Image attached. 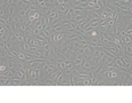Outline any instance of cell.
Segmentation results:
<instances>
[{
	"label": "cell",
	"mask_w": 132,
	"mask_h": 103,
	"mask_svg": "<svg viewBox=\"0 0 132 103\" xmlns=\"http://www.w3.org/2000/svg\"><path fill=\"white\" fill-rule=\"evenodd\" d=\"M12 21H13V23H15V24H17V23H22L24 20L18 15V14H16V15H14L13 17H12Z\"/></svg>",
	"instance_id": "7a4b0ae2"
},
{
	"label": "cell",
	"mask_w": 132,
	"mask_h": 103,
	"mask_svg": "<svg viewBox=\"0 0 132 103\" xmlns=\"http://www.w3.org/2000/svg\"><path fill=\"white\" fill-rule=\"evenodd\" d=\"M24 68H26V65H24L23 68H17V69L15 70V76L17 78H20V79H25V69H24Z\"/></svg>",
	"instance_id": "6da1fadb"
},
{
	"label": "cell",
	"mask_w": 132,
	"mask_h": 103,
	"mask_svg": "<svg viewBox=\"0 0 132 103\" xmlns=\"http://www.w3.org/2000/svg\"><path fill=\"white\" fill-rule=\"evenodd\" d=\"M17 60H21V61H28L26 55L24 54V53H22V52H18V54H17Z\"/></svg>",
	"instance_id": "277c9868"
},
{
	"label": "cell",
	"mask_w": 132,
	"mask_h": 103,
	"mask_svg": "<svg viewBox=\"0 0 132 103\" xmlns=\"http://www.w3.org/2000/svg\"><path fill=\"white\" fill-rule=\"evenodd\" d=\"M12 82H13V85H15V86L23 85V81H22V79H20V78H12Z\"/></svg>",
	"instance_id": "3957f363"
},
{
	"label": "cell",
	"mask_w": 132,
	"mask_h": 103,
	"mask_svg": "<svg viewBox=\"0 0 132 103\" xmlns=\"http://www.w3.org/2000/svg\"><path fill=\"white\" fill-rule=\"evenodd\" d=\"M56 1V3L59 5V3H64V2H70V0H55Z\"/></svg>",
	"instance_id": "8992f818"
},
{
	"label": "cell",
	"mask_w": 132,
	"mask_h": 103,
	"mask_svg": "<svg viewBox=\"0 0 132 103\" xmlns=\"http://www.w3.org/2000/svg\"><path fill=\"white\" fill-rule=\"evenodd\" d=\"M30 48H31V46H30V45H29L28 42H24V44H23V49H24L25 52H26V51H29Z\"/></svg>",
	"instance_id": "5b68a950"
},
{
	"label": "cell",
	"mask_w": 132,
	"mask_h": 103,
	"mask_svg": "<svg viewBox=\"0 0 132 103\" xmlns=\"http://www.w3.org/2000/svg\"><path fill=\"white\" fill-rule=\"evenodd\" d=\"M6 69H7V65H5V64H1V65H0V72H4Z\"/></svg>",
	"instance_id": "52a82bcc"
}]
</instances>
